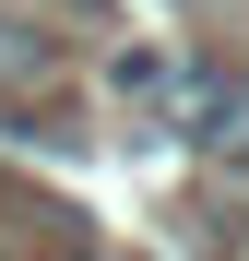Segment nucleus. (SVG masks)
Segmentation results:
<instances>
[{
  "instance_id": "nucleus-1",
  "label": "nucleus",
  "mask_w": 249,
  "mask_h": 261,
  "mask_svg": "<svg viewBox=\"0 0 249 261\" xmlns=\"http://www.w3.org/2000/svg\"><path fill=\"white\" fill-rule=\"evenodd\" d=\"M178 130H190L202 154H249V83L237 71H190L178 83Z\"/></svg>"
},
{
  "instance_id": "nucleus-2",
  "label": "nucleus",
  "mask_w": 249,
  "mask_h": 261,
  "mask_svg": "<svg viewBox=\"0 0 249 261\" xmlns=\"http://www.w3.org/2000/svg\"><path fill=\"white\" fill-rule=\"evenodd\" d=\"M36 12H71V24H95V36H107V0H36Z\"/></svg>"
}]
</instances>
